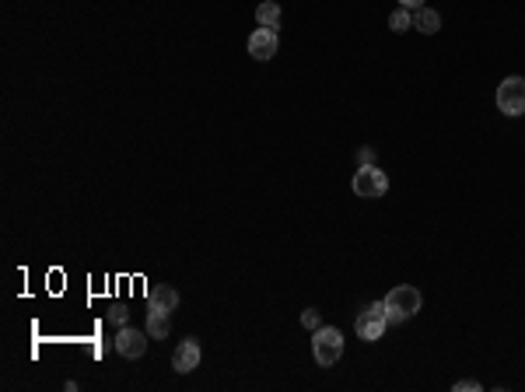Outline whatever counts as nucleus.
I'll return each instance as SVG.
<instances>
[{
    "label": "nucleus",
    "instance_id": "f257e3e1",
    "mask_svg": "<svg viewBox=\"0 0 525 392\" xmlns=\"http://www.w3.org/2000/svg\"><path fill=\"white\" fill-rule=\"evenodd\" d=\"M312 354H316V361L329 368V364H336L340 361V354H343V337H340V329H333V326H319L316 329V337H312Z\"/></svg>",
    "mask_w": 525,
    "mask_h": 392
},
{
    "label": "nucleus",
    "instance_id": "9d476101",
    "mask_svg": "<svg viewBox=\"0 0 525 392\" xmlns=\"http://www.w3.org/2000/svg\"><path fill=\"white\" fill-rule=\"evenodd\" d=\"M413 28L424 32V36H435V32L442 28V14L431 11V7H417V11H413Z\"/></svg>",
    "mask_w": 525,
    "mask_h": 392
},
{
    "label": "nucleus",
    "instance_id": "6e6552de",
    "mask_svg": "<svg viewBox=\"0 0 525 392\" xmlns=\"http://www.w3.org/2000/svg\"><path fill=\"white\" fill-rule=\"evenodd\" d=\"M172 368L179 371V375H189V371H197L200 368V344L189 337V340H182L175 354H172Z\"/></svg>",
    "mask_w": 525,
    "mask_h": 392
},
{
    "label": "nucleus",
    "instance_id": "4468645a",
    "mask_svg": "<svg viewBox=\"0 0 525 392\" xmlns=\"http://www.w3.org/2000/svg\"><path fill=\"white\" fill-rule=\"evenodd\" d=\"M301 326H305V329H319V312H316V308L301 312Z\"/></svg>",
    "mask_w": 525,
    "mask_h": 392
},
{
    "label": "nucleus",
    "instance_id": "ddd939ff",
    "mask_svg": "<svg viewBox=\"0 0 525 392\" xmlns=\"http://www.w3.org/2000/svg\"><path fill=\"white\" fill-rule=\"evenodd\" d=\"M389 25H393V32H406V28H413V14L406 7H400V11H393Z\"/></svg>",
    "mask_w": 525,
    "mask_h": 392
},
{
    "label": "nucleus",
    "instance_id": "f8f14e48",
    "mask_svg": "<svg viewBox=\"0 0 525 392\" xmlns=\"http://www.w3.org/2000/svg\"><path fill=\"white\" fill-rule=\"evenodd\" d=\"M147 337L151 340L168 337V312H147Z\"/></svg>",
    "mask_w": 525,
    "mask_h": 392
},
{
    "label": "nucleus",
    "instance_id": "423d86ee",
    "mask_svg": "<svg viewBox=\"0 0 525 392\" xmlns=\"http://www.w3.org/2000/svg\"><path fill=\"white\" fill-rule=\"evenodd\" d=\"M147 329L140 333V329H133V326H120V333H116V350H120L126 361H137V357H144V350H147Z\"/></svg>",
    "mask_w": 525,
    "mask_h": 392
},
{
    "label": "nucleus",
    "instance_id": "20e7f679",
    "mask_svg": "<svg viewBox=\"0 0 525 392\" xmlns=\"http://www.w3.org/2000/svg\"><path fill=\"white\" fill-rule=\"evenodd\" d=\"M497 109L504 116H522L525 112V78H504L497 85Z\"/></svg>",
    "mask_w": 525,
    "mask_h": 392
},
{
    "label": "nucleus",
    "instance_id": "7ed1b4c3",
    "mask_svg": "<svg viewBox=\"0 0 525 392\" xmlns=\"http://www.w3.org/2000/svg\"><path fill=\"white\" fill-rule=\"evenodd\" d=\"M358 337L368 340V344H375L382 333H385V326H389V305L385 302H375V305H368V312L358 315Z\"/></svg>",
    "mask_w": 525,
    "mask_h": 392
},
{
    "label": "nucleus",
    "instance_id": "0eeeda50",
    "mask_svg": "<svg viewBox=\"0 0 525 392\" xmlns=\"http://www.w3.org/2000/svg\"><path fill=\"white\" fill-rule=\"evenodd\" d=\"M277 49H281L277 28H256V32L249 36V53H252L256 60H274Z\"/></svg>",
    "mask_w": 525,
    "mask_h": 392
},
{
    "label": "nucleus",
    "instance_id": "f3484780",
    "mask_svg": "<svg viewBox=\"0 0 525 392\" xmlns=\"http://www.w3.org/2000/svg\"><path fill=\"white\" fill-rule=\"evenodd\" d=\"M358 161H361V165H375V151H371V147H361Z\"/></svg>",
    "mask_w": 525,
    "mask_h": 392
},
{
    "label": "nucleus",
    "instance_id": "39448f33",
    "mask_svg": "<svg viewBox=\"0 0 525 392\" xmlns=\"http://www.w3.org/2000/svg\"><path fill=\"white\" fill-rule=\"evenodd\" d=\"M350 186H354V193H358V196H364V200H375V196H385L389 179H385L382 169H375V165H361Z\"/></svg>",
    "mask_w": 525,
    "mask_h": 392
},
{
    "label": "nucleus",
    "instance_id": "1a4fd4ad",
    "mask_svg": "<svg viewBox=\"0 0 525 392\" xmlns=\"http://www.w3.org/2000/svg\"><path fill=\"white\" fill-rule=\"evenodd\" d=\"M179 308V291L175 287H168V284H155V287H147V312H175Z\"/></svg>",
    "mask_w": 525,
    "mask_h": 392
},
{
    "label": "nucleus",
    "instance_id": "9b49d317",
    "mask_svg": "<svg viewBox=\"0 0 525 392\" xmlns=\"http://www.w3.org/2000/svg\"><path fill=\"white\" fill-rule=\"evenodd\" d=\"M256 21H259L263 28H277V25H281V4H274V0L259 4V7H256Z\"/></svg>",
    "mask_w": 525,
    "mask_h": 392
},
{
    "label": "nucleus",
    "instance_id": "dca6fc26",
    "mask_svg": "<svg viewBox=\"0 0 525 392\" xmlns=\"http://www.w3.org/2000/svg\"><path fill=\"white\" fill-rule=\"evenodd\" d=\"M480 382H455V392H480Z\"/></svg>",
    "mask_w": 525,
    "mask_h": 392
},
{
    "label": "nucleus",
    "instance_id": "f03ea898",
    "mask_svg": "<svg viewBox=\"0 0 525 392\" xmlns=\"http://www.w3.org/2000/svg\"><path fill=\"white\" fill-rule=\"evenodd\" d=\"M385 305H389V322H406L420 312V291L417 287H393Z\"/></svg>",
    "mask_w": 525,
    "mask_h": 392
},
{
    "label": "nucleus",
    "instance_id": "2eb2a0df",
    "mask_svg": "<svg viewBox=\"0 0 525 392\" xmlns=\"http://www.w3.org/2000/svg\"><path fill=\"white\" fill-rule=\"evenodd\" d=\"M109 319H113L116 326H126V319H130V312H126V308H123V305H113V308H109Z\"/></svg>",
    "mask_w": 525,
    "mask_h": 392
},
{
    "label": "nucleus",
    "instance_id": "a211bd4d",
    "mask_svg": "<svg viewBox=\"0 0 525 392\" xmlns=\"http://www.w3.org/2000/svg\"><path fill=\"white\" fill-rule=\"evenodd\" d=\"M400 7H406V11H417V7H424V0H400Z\"/></svg>",
    "mask_w": 525,
    "mask_h": 392
}]
</instances>
